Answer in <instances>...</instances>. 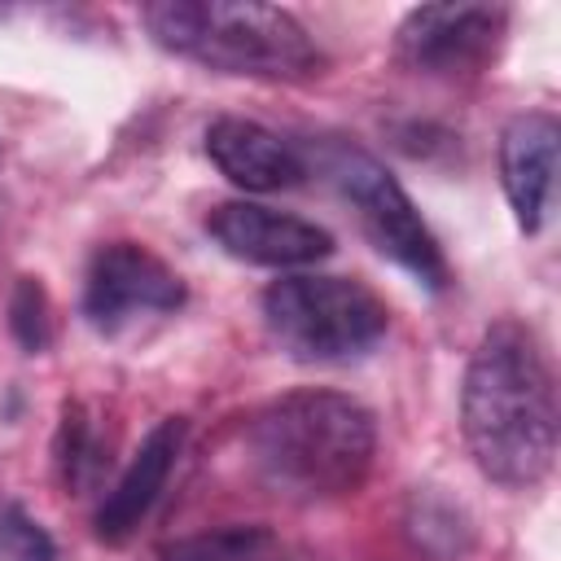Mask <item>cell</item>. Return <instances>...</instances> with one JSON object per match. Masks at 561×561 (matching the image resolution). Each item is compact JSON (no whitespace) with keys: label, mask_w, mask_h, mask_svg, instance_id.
Listing matches in <instances>:
<instances>
[{"label":"cell","mask_w":561,"mask_h":561,"mask_svg":"<svg viewBox=\"0 0 561 561\" xmlns=\"http://www.w3.org/2000/svg\"><path fill=\"white\" fill-rule=\"evenodd\" d=\"M465 443L482 478L526 491L557 460V377L539 337L522 320H495L465 368Z\"/></svg>","instance_id":"1"},{"label":"cell","mask_w":561,"mask_h":561,"mask_svg":"<svg viewBox=\"0 0 561 561\" xmlns=\"http://www.w3.org/2000/svg\"><path fill=\"white\" fill-rule=\"evenodd\" d=\"M245 447L272 495L316 504L364 486L377 456V421L351 394L294 390L250 421Z\"/></svg>","instance_id":"2"},{"label":"cell","mask_w":561,"mask_h":561,"mask_svg":"<svg viewBox=\"0 0 561 561\" xmlns=\"http://www.w3.org/2000/svg\"><path fill=\"white\" fill-rule=\"evenodd\" d=\"M158 48L219 75L307 79L320 70V48L307 26L276 4L232 0H158L140 9Z\"/></svg>","instance_id":"3"},{"label":"cell","mask_w":561,"mask_h":561,"mask_svg":"<svg viewBox=\"0 0 561 561\" xmlns=\"http://www.w3.org/2000/svg\"><path fill=\"white\" fill-rule=\"evenodd\" d=\"M263 324L289 359L346 364L386 337L390 311L351 276H280L263 289Z\"/></svg>","instance_id":"4"},{"label":"cell","mask_w":561,"mask_h":561,"mask_svg":"<svg viewBox=\"0 0 561 561\" xmlns=\"http://www.w3.org/2000/svg\"><path fill=\"white\" fill-rule=\"evenodd\" d=\"M320 171L337 188V197L355 210V219H359L364 237L377 245V254L399 263L425 289H434V294L447 289V280H451L447 259H443L430 224L421 219V210L412 206L403 184L368 149L346 145V140H329L320 149Z\"/></svg>","instance_id":"5"},{"label":"cell","mask_w":561,"mask_h":561,"mask_svg":"<svg viewBox=\"0 0 561 561\" xmlns=\"http://www.w3.org/2000/svg\"><path fill=\"white\" fill-rule=\"evenodd\" d=\"M184 302V280L140 241H105L88 259L83 316L96 333H123L145 316H171Z\"/></svg>","instance_id":"6"},{"label":"cell","mask_w":561,"mask_h":561,"mask_svg":"<svg viewBox=\"0 0 561 561\" xmlns=\"http://www.w3.org/2000/svg\"><path fill=\"white\" fill-rule=\"evenodd\" d=\"M504 4H421L394 31V53L416 75H478L504 44Z\"/></svg>","instance_id":"7"},{"label":"cell","mask_w":561,"mask_h":561,"mask_svg":"<svg viewBox=\"0 0 561 561\" xmlns=\"http://www.w3.org/2000/svg\"><path fill=\"white\" fill-rule=\"evenodd\" d=\"M206 232L219 241L224 254L254 267H307L333 254L329 228L259 202H219L206 215Z\"/></svg>","instance_id":"8"},{"label":"cell","mask_w":561,"mask_h":561,"mask_svg":"<svg viewBox=\"0 0 561 561\" xmlns=\"http://www.w3.org/2000/svg\"><path fill=\"white\" fill-rule=\"evenodd\" d=\"M184 416H162L136 447V456L127 460V469L118 473V482L105 491V500L96 504L92 530L101 543H127L136 535V526L149 517V508L158 504L180 451H184Z\"/></svg>","instance_id":"9"},{"label":"cell","mask_w":561,"mask_h":561,"mask_svg":"<svg viewBox=\"0 0 561 561\" xmlns=\"http://www.w3.org/2000/svg\"><path fill=\"white\" fill-rule=\"evenodd\" d=\"M557 149H561V123L548 110H526L508 118V127L500 131V184L526 237L543 228L557 180Z\"/></svg>","instance_id":"10"},{"label":"cell","mask_w":561,"mask_h":561,"mask_svg":"<svg viewBox=\"0 0 561 561\" xmlns=\"http://www.w3.org/2000/svg\"><path fill=\"white\" fill-rule=\"evenodd\" d=\"M206 158L219 167L224 180H232L245 193H280L302 184L307 175V162L289 140L237 114H224L206 127Z\"/></svg>","instance_id":"11"},{"label":"cell","mask_w":561,"mask_h":561,"mask_svg":"<svg viewBox=\"0 0 561 561\" xmlns=\"http://www.w3.org/2000/svg\"><path fill=\"white\" fill-rule=\"evenodd\" d=\"M57 478L66 491L83 495L88 486H96L101 469H105V443L96 438V425L92 416L79 408V403H66L61 408V425H57Z\"/></svg>","instance_id":"12"},{"label":"cell","mask_w":561,"mask_h":561,"mask_svg":"<svg viewBox=\"0 0 561 561\" xmlns=\"http://www.w3.org/2000/svg\"><path fill=\"white\" fill-rule=\"evenodd\" d=\"M267 552H272L267 526H219L162 543L158 561H267Z\"/></svg>","instance_id":"13"},{"label":"cell","mask_w":561,"mask_h":561,"mask_svg":"<svg viewBox=\"0 0 561 561\" xmlns=\"http://www.w3.org/2000/svg\"><path fill=\"white\" fill-rule=\"evenodd\" d=\"M408 530H412L416 548H425L430 557H460L465 543H469V522L460 517L456 504H447L438 495H416L412 500Z\"/></svg>","instance_id":"14"},{"label":"cell","mask_w":561,"mask_h":561,"mask_svg":"<svg viewBox=\"0 0 561 561\" xmlns=\"http://www.w3.org/2000/svg\"><path fill=\"white\" fill-rule=\"evenodd\" d=\"M9 329L22 342V351H31V355H39L53 342V307L35 276H18L13 298H9Z\"/></svg>","instance_id":"15"},{"label":"cell","mask_w":561,"mask_h":561,"mask_svg":"<svg viewBox=\"0 0 561 561\" xmlns=\"http://www.w3.org/2000/svg\"><path fill=\"white\" fill-rule=\"evenodd\" d=\"M0 561H57L48 530L22 504H0Z\"/></svg>","instance_id":"16"}]
</instances>
